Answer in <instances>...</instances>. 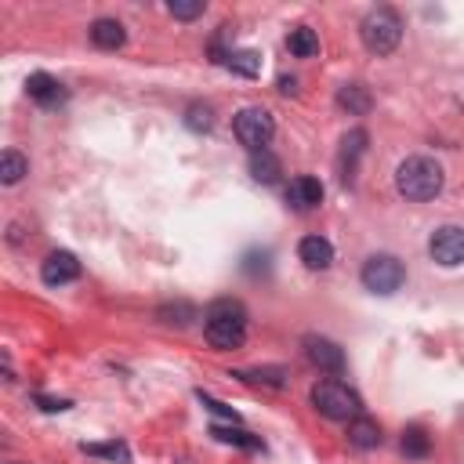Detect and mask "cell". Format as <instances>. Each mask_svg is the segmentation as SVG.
<instances>
[{"label": "cell", "mask_w": 464, "mask_h": 464, "mask_svg": "<svg viewBox=\"0 0 464 464\" xmlns=\"http://www.w3.org/2000/svg\"><path fill=\"white\" fill-rule=\"evenodd\" d=\"M204 334L211 341V348H218V352H232V348H240L247 341V308L244 301L236 298H218L207 305L204 313Z\"/></svg>", "instance_id": "obj_1"}, {"label": "cell", "mask_w": 464, "mask_h": 464, "mask_svg": "<svg viewBox=\"0 0 464 464\" xmlns=\"http://www.w3.org/2000/svg\"><path fill=\"white\" fill-rule=\"evenodd\" d=\"M446 185V174H443V164L432 160V157H406L399 167H396V189L399 197L414 200V204H429L436 200Z\"/></svg>", "instance_id": "obj_2"}, {"label": "cell", "mask_w": 464, "mask_h": 464, "mask_svg": "<svg viewBox=\"0 0 464 464\" xmlns=\"http://www.w3.org/2000/svg\"><path fill=\"white\" fill-rule=\"evenodd\" d=\"M363 48L370 55H392L403 44V19L396 8H370L360 22Z\"/></svg>", "instance_id": "obj_3"}, {"label": "cell", "mask_w": 464, "mask_h": 464, "mask_svg": "<svg viewBox=\"0 0 464 464\" xmlns=\"http://www.w3.org/2000/svg\"><path fill=\"white\" fill-rule=\"evenodd\" d=\"M313 406L327 417V421H356L363 414V399L348 389L344 381L337 377H327V381H316L313 392H308Z\"/></svg>", "instance_id": "obj_4"}, {"label": "cell", "mask_w": 464, "mask_h": 464, "mask_svg": "<svg viewBox=\"0 0 464 464\" xmlns=\"http://www.w3.org/2000/svg\"><path fill=\"white\" fill-rule=\"evenodd\" d=\"M232 135L240 138V145L258 152V149H268V142H273L276 120H273V112H268L265 105H244L236 116H232Z\"/></svg>", "instance_id": "obj_5"}, {"label": "cell", "mask_w": 464, "mask_h": 464, "mask_svg": "<svg viewBox=\"0 0 464 464\" xmlns=\"http://www.w3.org/2000/svg\"><path fill=\"white\" fill-rule=\"evenodd\" d=\"M363 287L370 294H381V298H389L396 294L403 283H406V265L396 258V254H370L363 261V273H360Z\"/></svg>", "instance_id": "obj_6"}, {"label": "cell", "mask_w": 464, "mask_h": 464, "mask_svg": "<svg viewBox=\"0 0 464 464\" xmlns=\"http://www.w3.org/2000/svg\"><path fill=\"white\" fill-rule=\"evenodd\" d=\"M301 348H305V360L313 363L316 370H323V374L341 377V374H344V367H348V360H344V348H341L337 341L323 337V334H305V337H301Z\"/></svg>", "instance_id": "obj_7"}, {"label": "cell", "mask_w": 464, "mask_h": 464, "mask_svg": "<svg viewBox=\"0 0 464 464\" xmlns=\"http://www.w3.org/2000/svg\"><path fill=\"white\" fill-rule=\"evenodd\" d=\"M429 254L443 268L464 265V228L460 225H439L432 232V240H429Z\"/></svg>", "instance_id": "obj_8"}, {"label": "cell", "mask_w": 464, "mask_h": 464, "mask_svg": "<svg viewBox=\"0 0 464 464\" xmlns=\"http://www.w3.org/2000/svg\"><path fill=\"white\" fill-rule=\"evenodd\" d=\"M367 142H370V135L363 128H352L341 138V149H337V178H341V185H356L360 160L367 157Z\"/></svg>", "instance_id": "obj_9"}, {"label": "cell", "mask_w": 464, "mask_h": 464, "mask_svg": "<svg viewBox=\"0 0 464 464\" xmlns=\"http://www.w3.org/2000/svg\"><path fill=\"white\" fill-rule=\"evenodd\" d=\"M26 95L41 105V109H58L69 102V91L66 84L58 81V76L51 73H29V81H26Z\"/></svg>", "instance_id": "obj_10"}, {"label": "cell", "mask_w": 464, "mask_h": 464, "mask_svg": "<svg viewBox=\"0 0 464 464\" xmlns=\"http://www.w3.org/2000/svg\"><path fill=\"white\" fill-rule=\"evenodd\" d=\"M41 280L48 287H66L73 280H81V261H76V254H69V251H51L41 265Z\"/></svg>", "instance_id": "obj_11"}, {"label": "cell", "mask_w": 464, "mask_h": 464, "mask_svg": "<svg viewBox=\"0 0 464 464\" xmlns=\"http://www.w3.org/2000/svg\"><path fill=\"white\" fill-rule=\"evenodd\" d=\"M287 204H290L294 211H316V207L323 204V182L313 178V174L290 178V185H287Z\"/></svg>", "instance_id": "obj_12"}, {"label": "cell", "mask_w": 464, "mask_h": 464, "mask_svg": "<svg viewBox=\"0 0 464 464\" xmlns=\"http://www.w3.org/2000/svg\"><path fill=\"white\" fill-rule=\"evenodd\" d=\"M298 258L305 268H313V273H323V268L334 265V244L327 236H305L298 244Z\"/></svg>", "instance_id": "obj_13"}, {"label": "cell", "mask_w": 464, "mask_h": 464, "mask_svg": "<svg viewBox=\"0 0 464 464\" xmlns=\"http://www.w3.org/2000/svg\"><path fill=\"white\" fill-rule=\"evenodd\" d=\"M88 33H91V44L102 48V51H116V48L128 44V29H124L120 19H95Z\"/></svg>", "instance_id": "obj_14"}, {"label": "cell", "mask_w": 464, "mask_h": 464, "mask_svg": "<svg viewBox=\"0 0 464 464\" xmlns=\"http://www.w3.org/2000/svg\"><path fill=\"white\" fill-rule=\"evenodd\" d=\"M280 174H283V164H280V157H276L273 149H258V152H251V178H254V182H261V185H276Z\"/></svg>", "instance_id": "obj_15"}, {"label": "cell", "mask_w": 464, "mask_h": 464, "mask_svg": "<svg viewBox=\"0 0 464 464\" xmlns=\"http://www.w3.org/2000/svg\"><path fill=\"white\" fill-rule=\"evenodd\" d=\"M348 443H352L356 450H374L381 446V424L367 414H360L356 421H348Z\"/></svg>", "instance_id": "obj_16"}, {"label": "cell", "mask_w": 464, "mask_h": 464, "mask_svg": "<svg viewBox=\"0 0 464 464\" xmlns=\"http://www.w3.org/2000/svg\"><path fill=\"white\" fill-rule=\"evenodd\" d=\"M374 105V95L363 84H341L337 88V109H344L348 116H367Z\"/></svg>", "instance_id": "obj_17"}, {"label": "cell", "mask_w": 464, "mask_h": 464, "mask_svg": "<svg viewBox=\"0 0 464 464\" xmlns=\"http://www.w3.org/2000/svg\"><path fill=\"white\" fill-rule=\"evenodd\" d=\"M211 436H214L218 443L240 446V450H265V443H261V439H258L254 432L240 429V424H214V429H211Z\"/></svg>", "instance_id": "obj_18"}, {"label": "cell", "mask_w": 464, "mask_h": 464, "mask_svg": "<svg viewBox=\"0 0 464 464\" xmlns=\"http://www.w3.org/2000/svg\"><path fill=\"white\" fill-rule=\"evenodd\" d=\"M287 51L294 58H316L320 55V36L316 29H308V26H298L287 33Z\"/></svg>", "instance_id": "obj_19"}, {"label": "cell", "mask_w": 464, "mask_h": 464, "mask_svg": "<svg viewBox=\"0 0 464 464\" xmlns=\"http://www.w3.org/2000/svg\"><path fill=\"white\" fill-rule=\"evenodd\" d=\"M81 453L88 457H105L112 464H131V446L124 439H109V443H81Z\"/></svg>", "instance_id": "obj_20"}, {"label": "cell", "mask_w": 464, "mask_h": 464, "mask_svg": "<svg viewBox=\"0 0 464 464\" xmlns=\"http://www.w3.org/2000/svg\"><path fill=\"white\" fill-rule=\"evenodd\" d=\"M232 377H240L247 384H268V389H283L287 370L283 367H251V370H232Z\"/></svg>", "instance_id": "obj_21"}, {"label": "cell", "mask_w": 464, "mask_h": 464, "mask_svg": "<svg viewBox=\"0 0 464 464\" xmlns=\"http://www.w3.org/2000/svg\"><path fill=\"white\" fill-rule=\"evenodd\" d=\"M225 69H232V73L247 76V81H254V76H261V51H254V48L228 51V58H225Z\"/></svg>", "instance_id": "obj_22"}, {"label": "cell", "mask_w": 464, "mask_h": 464, "mask_svg": "<svg viewBox=\"0 0 464 464\" xmlns=\"http://www.w3.org/2000/svg\"><path fill=\"white\" fill-rule=\"evenodd\" d=\"M29 174V160L22 157L19 149H4L0 152V182L4 185H19Z\"/></svg>", "instance_id": "obj_23"}, {"label": "cell", "mask_w": 464, "mask_h": 464, "mask_svg": "<svg viewBox=\"0 0 464 464\" xmlns=\"http://www.w3.org/2000/svg\"><path fill=\"white\" fill-rule=\"evenodd\" d=\"M185 128H189L192 135H207V131L214 128V109H211L207 102H192V105L185 109Z\"/></svg>", "instance_id": "obj_24"}, {"label": "cell", "mask_w": 464, "mask_h": 464, "mask_svg": "<svg viewBox=\"0 0 464 464\" xmlns=\"http://www.w3.org/2000/svg\"><path fill=\"white\" fill-rule=\"evenodd\" d=\"M399 446H403V453H406V457H429V450H432L429 436H424L421 429H406Z\"/></svg>", "instance_id": "obj_25"}, {"label": "cell", "mask_w": 464, "mask_h": 464, "mask_svg": "<svg viewBox=\"0 0 464 464\" xmlns=\"http://www.w3.org/2000/svg\"><path fill=\"white\" fill-rule=\"evenodd\" d=\"M167 12L174 19H182V22H192V19H200L207 12V4H204V0H171Z\"/></svg>", "instance_id": "obj_26"}, {"label": "cell", "mask_w": 464, "mask_h": 464, "mask_svg": "<svg viewBox=\"0 0 464 464\" xmlns=\"http://www.w3.org/2000/svg\"><path fill=\"white\" fill-rule=\"evenodd\" d=\"M197 399H200V403H204V406H207V410H211L214 417H225L228 424H240V414H236V410H232L228 403H221V399H214L211 392H204V389H200V392H197Z\"/></svg>", "instance_id": "obj_27"}, {"label": "cell", "mask_w": 464, "mask_h": 464, "mask_svg": "<svg viewBox=\"0 0 464 464\" xmlns=\"http://www.w3.org/2000/svg\"><path fill=\"white\" fill-rule=\"evenodd\" d=\"M36 406L48 410V414H62V410H69L73 403H69V399H51V396H36Z\"/></svg>", "instance_id": "obj_28"}, {"label": "cell", "mask_w": 464, "mask_h": 464, "mask_svg": "<svg viewBox=\"0 0 464 464\" xmlns=\"http://www.w3.org/2000/svg\"><path fill=\"white\" fill-rule=\"evenodd\" d=\"M160 316H164V323H167V316H189L192 320V305H167V308H160ZM178 327H182V320H174Z\"/></svg>", "instance_id": "obj_29"}, {"label": "cell", "mask_w": 464, "mask_h": 464, "mask_svg": "<svg viewBox=\"0 0 464 464\" xmlns=\"http://www.w3.org/2000/svg\"><path fill=\"white\" fill-rule=\"evenodd\" d=\"M280 91H283V95H294V91H298V76H287V73H283V76H280Z\"/></svg>", "instance_id": "obj_30"}]
</instances>
